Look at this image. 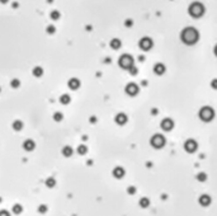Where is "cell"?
<instances>
[{
	"label": "cell",
	"instance_id": "9c48e42d",
	"mask_svg": "<svg viewBox=\"0 0 217 216\" xmlns=\"http://www.w3.org/2000/svg\"><path fill=\"white\" fill-rule=\"evenodd\" d=\"M126 93H127L128 95H131V97L136 95V94L138 93V85L135 84V83L127 84V85H126Z\"/></svg>",
	"mask_w": 217,
	"mask_h": 216
},
{
	"label": "cell",
	"instance_id": "8fae6325",
	"mask_svg": "<svg viewBox=\"0 0 217 216\" xmlns=\"http://www.w3.org/2000/svg\"><path fill=\"white\" fill-rule=\"evenodd\" d=\"M69 88L70 89H72V90H76L79 86H80V80L79 79H76V78H71L70 80H69Z\"/></svg>",
	"mask_w": 217,
	"mask_h": 216
},
{
	"label": "cell",
	"instance_id": "ba28073f",
	"mask_svg": "<svg viewBox=\"0 0 217 216\" xmlns=\"http://www.w3.org/2000/svg\"><path fill=\"white\" fill-rule=\"evenodd\" d=\"M160 126L164 131H171L173 127H174V122H173L171 118H164V120L161 121Z\"/></svg>",
	"mask_w": 217,
	"mask_h": 216
},
{
	"label": "cell",
	"instance_id": "4316f807",
	"mask_svg": "<svg viewBox=\"0 0 217 216\" xmlns=\"http://www.w3.org/2000/svg\"><path fill=\"white\" fill-rule=\"evenodd\" d=\"M13 211H14V214H20L22 212V206H20V205H14Z\"/></svg>",
	"mask_w": 217,
	"mask_h": 216
},
{
	"label": "cell",
	"instance_id": "52a82bcc",
	"mask_svg": "<svg viewBox=\"0 0 217 216\" xmlns=\"http://www.w3.org/2000/svg\"><path fill=\"white\" fill-rule=\"evenodd\" d=\"M138 46H140L141 50L149 51L151 47H153V41H151V38H149V37H144V38H141V39H140Z\"/></svg>",
	"mask_w": 217,
	"mask_h": 216
},
{
	"label": "cell",
	"instance_id": "ffe728a7",
	"mask_svg": "<svg viewBox=\"0 0 217 216\" xmlns=\"http://www.w3.org/2000/svg\"><path fill=\"white\" fill-rule=\"evenodd\" d=\"M55 184H56V182H55V179H53V178H48V179L46 180V186H47L48 188L55 187Z\"/></svg>",
	"mask_w": 217,
	"mask_h": 216
},
{
	"label": "cell",
	"instance_id": "4fadbf2b",
	"mask_svg": "<svg viewBox=\"0 0 217 216\" xmlns=\"http://www.w3.org/2000/svg\"><path fill=\"white\" fill-rule=\"evenodd\" d=\"M113 176L116 177V178H122L123 176H124V169L122 168V167H116L114 169H113Z\"/></svg>",
	"mask_w": 217,
	"mask_h": 216
},
{
	"label": "cell",
	"instance_id": "8992f818",
	"mask_svg": "<svg viewBox=\"0 0 217 216\" xmlns=\"http://www.w3.org/2000/svg\"><path fill=\"white\" fill-rule=\"evenodd\" d=\"M197 147H198V144H197V141L196 140H193V139H188L186 143H184V149H186V151L187 153H194V151L197 150Z\"/></svg>",
	"mask_w": 217,
	"mask_h": 216
},
{
	"label": "cell",
	"instance_id": "836d02e7",
	"mask_svg": "<svg viewBox=\"0 0 217 216\" xmlns=\"http://www.w3.org/2000/svg\"><path fill=\"white\" fill-rule=\"evenodd\" d=\"M131 24H132L131 20H127V22H126V26H131Z\"/></svg>",
	"mask_w": 217,
	"mask_h": 216
},
{
	"label": "cell",
	"instance_id": "484cf974",
	"mask_svg": "<svg viewBox=\"0 0 217 216\" xmlns=\"http://www.w3.org/2000/svg\"><path fill=\"white\" fill-rule=\"evenodd\" d=\"M51 18L52 19H59V17H60V13L57 12V10H53V12H51Z\"/></svg>",
	"mask_w": 217,
	"mask_h": 216
},
{
	"label": "cell",
	"instance_id": "f546056e",
	"mask_svg": "<svg viewBox=\"0 0 217 216\" xmlns=\"http://www.w3.org/2000/svg\"><path fill=\"white\" fill-rule=\"evenodd\" d=\"M141 205H142V206H147V205H149V201H147L146 198H142V200H141Z\"/></svg>",
	"mask_w": 217,
	"mask_h": 216
},
{
	"label": "cell",
	"instance_id": "d6986e66",
	"mask_svg": "<svg viewBox=\"0 0 217 216\" xmlns=\"http://www.w3.org/2000/svg\"><path fill=\"white\" fill-rule=\"evenodd\" d=\"M13 128L15 130V131H20V130L23 128V122L19 121V120L14 121V122H13Z\"/></svg>",
	"mask_w": 217,
	"mask_h": 216
},
{
	"label": "cell",
	"instance_id": "3957f363",
	"mask_svg": "<svg viewBox=\"0 0 217 216\" xmlns=\"http://www.w3.org/2000/svg\"><path fill=\"white\" fill-rule=\"evenodd\" d=\"M188 12H189V14H190L193 18H199V17L204 13V8H203V5H202L201 3H193V4L189 6Z\"/></svg>",
	"mask_w": 217,
	"mask_h": 216
},
{
	"label": "cell",
	"instance_id": "2e32d148",
	"mask_svg": "<svg viewBox=\"0 0 217 216\" xmlns=\"http://www.w3.org/2000/svg\"><path fill=\"white\" fill-rule=\"evenodd\" d=\"M70 101H71V98H70L69 94H62V95L60 97V103H61V104H69Z\"/></svg>",
	"mask_w": 217,
	"mask_h": 216
},
{
	"label": "cell",
	"instance_id": "7402d4cb",
	"mask_svg": "<svg viewBox=\"0 0 217 216\" xmlns=\"http://www.w3.org/2000/svg\"><path fill=\"white\" fill-rule=\"evenodd\" d=\"M86 151H88V149H86V146H84V145H80V146L78 147V153L81 154V155L86 154Z\"/></svg>",
	"mask_w": 217,
	"mask_h": 216
},
{
	"label": "cell",
	"instance_id": "d4e9b609",
	"mask_svg": "<svg viewBox=\"0 0 217 216\" xmlns=\"http://www.w3.org/2000/svg\"><path fill=\"white\" fill-rule=\"evenodd\" d=\"M10 85H12L13 88H18V86L20 85V81H19L18 79H13L12 81H10Z\"/></svg>",
	"mask_w": 217,
	"mask_h": 216
},
{
	"label": "cell",
	"instance_id": "9a60e30c",
	"mask_svg": "<svg viewBox=\"0 0 217 216\" xmlns=\"http://www.w3.org/2000/svg\"><path fill=\"white\" fill-rule=\"evenodd\" d=\"M61 153H62V155H63V156L69 158V156H71V155H72V149H71V146H65V147L61 150Z\"/></svg>",
	"mask_w": 217,
	"mask_h": 216
},
{
	"label": "cell",
	"instance_id": "e575fe53",
	"mask_svg": "<svg viewBox=\"0 0 217 216\" xmlns=\"http://www.w3.org/2000/svg\"><path fill=\"white\" fill-rule=\"evenodd\" d=\"M128 189H129V192H131V193H133V192H135V191H133V189H135L133 187H131V188H128Z\"/></svg>",
	"mask_w": 217,
	"mask_h": 216
},
{
	"label": "cell",
	"instance_id": "277c9868",
	"mask_svg": "<svg viewBox=\"0 0 217 216\" xmlns=\"http://www.w3.org/2000/svg\"><path fill=\"white\" fill-rule=\"evenodd\" d=\"M118 64H119V66H121L122 69L129 70V69L133 66V59L129 56V55H127V53H124V55H122L121 57H119Z\"/></svg>",
	"mask_w": 217,
	"mask_h": 216
},
{
	"label": "cell",
	"instance_id": "7c38bea8",
	"mask_svg": "<svg viewBox=\"0 0 217 216\" xmlns=\"http://www.w3.org/2000/svg\"><path fill=\"white\" fill-rule=\"evenodd\" d=\"M114 120H116V122H117L118 125H124V123L127 122L128 118H127V116H126L124 113H118V114L116 116Z\"/></svg>",
	"mask_w": 217,
	"mask_h": 216
},
{
	"label": "cell",
	"instance_id": "603a6c76",
	"mask_svg": "<svg viewBox=\"0 0 217 216\" xmlns=\"http://www.w3.org/2000/svg\"><path fill=\"white\" fill-rule=\"evenodd\" d=\"M201 203L202 205H208L210 203V197L206 196V194H204V196H202L201 197Z\"/></svg>",
	"mask_w": 217,
	"mask_h": 216
},
{
	"label": "cell",
	"instance_id": "e0dca14e",
	"mask_svg": "<svg viewBox=\"0 0 217 216\" xmlns=\"http://www.w3.org/2000/svg\"><path fill=\"white\" fill-rule=\"evenodd\" d=\"M121 45H122V43H121V41H119L118 38H113L111 41V47L114 48V50H118L119 47H121Z\"/></svg>",
	"mask_w": 217,
	"mask_h": 216
},
{
	"label": "cell",
	"instance_id": "7a4b0ae2",
	"mask_svg": "<svg viewBox=\"0 0 217 216\" xmlns=\"http://www.w3.org/2000/svg\"><path fill=\"white\" fill-rule=\"evenodd\" d=\"M215 116V112L211 107H202L199 111V118L204 122H210L212 121V118Z\"/></svg>",
	"mask_w": 217,
	"mask_h": 216
},
{
	"label": "cell",
	"instance_id": "f1b7e54d",
	"mask_svg": "<svg viewBox=\"0 0 217 216\" xmlns=\"http://www.w3.org/2000/svg\"><path fill=\"white\" fill-rule=\"evenodd\" d=\"M47 32H48V33H53V32H55V27H53V26H48L47 27Z\"/></svg>",
	"mask_w": 217,
	"mask_h": 216
},
{
	"label": "cell",
	"instance_id": "6da1fadb",
	"mask_svg": "<svg viewBox=\"0 0 217 216\" xmlns=\"http://www.w3.org/2000/svg\"><path fill=\"white\" fill-rule=\"evenodd\" d=\"M180 38H182V41L186 43V45H194V43L198 41V38H199V33H198V31L196 28L187 27V28L183 29L182 35H180Z\"/></svg>",
	"mask_w": 217,
	"mask_h": 216
},
{
	"label": "cell",
	"instance_id": "5bb4252c",
	"mask_svg": "<svg viewBox=\"0 0 217 216\" xmlns=\"http://www.w3.org/2000/svg\"><path fill=\"white\" fill-rule=\"evenodd\" d=\"M154 72L156 75H162L165 72V66H164V64H156L155 66H154Z\"/></svg>",
	"mask_w": 217,
	"mask_h": 216
},
{
	"label": "cell",
	"instance_id": "8d00e7d4",
	"mask_svg": "<svg viewBox=\"0 0 217 216\" xmlns=\"http://www.w3.org/2000/svg\"><path fill=\"white\" fill-rule=\"evenodd\" d=\"M0 92H1V89H0Z\"/></svg>",
	"mask_w": 217,
	"mask_h": 216
},
{
	"label": "cell",
	"instance_id": "1f68e13d",
	"mask_svg": "<svg viewBox=\"0 0 217 216\" xmlns=\"http://www.w3.org/2000/svg\"><path fill=\"white\" fill-rule=\"evenodd\" d=\"M0 216H10V215H9V212H8V211L3 210V211H0Z\"/></svg>",
	"mask_w": 217,
	"mask_h": 216
},
{
	"label": "cell",
	"instance_id": "44dd1931",
	"mask_svg": "<svg viewBox=\"0 0 217 216\" xmlns=\"http://www.w3.org/2000/svg\"><path fill=\"white\" fill-rule=\"evenodd\" d=\"M62 118H63V116H62V113H61V112H56L55 114H53V120L57 121V122L62 121Z\"/></svg>",
	"mask_w": 217,
	"mask_h": 216
},
{
	"label": "cell",
	"instance_id": "5b68a950",
	"mask_svg": "<svg viewBox=\"0 0 217 216\" xmlns=\"http://www.w3.org/2000/svg\"><path fill=\"white\" fill-rule=\"evenodd\" d=\"M150 143L155 149H160V147H162L165 145V137L162 135H160V134H155L153 137H151Z\"/></svg>",
	"mask_w": 217,
	"mask_h": 216
},
{
	"label": "cell",
	"instance_id": "30bf717a",
	"mask_svg": "<svg viewBox=\"0 0 217 216\" xmlns=\"http://www.w3.org/2000/svg\"><path fill=\"white\" fill-rule=\"evenodd\" d=\"M36 147V143L33 141V140H31V139H27L26 141L23 143V149L26 151H32V150H34Z\"/></svg>",
	"mask_w": 217,
	"mask_h": 216
},
{
	"label": "cell",
	"instance_id": "ac0fdd59",
	"mask_svg": "<svg viewBox=\"0 0 217 216\" xmlns=\"http://www.w3.org/2000/svg\"><path fill=\"white\" fill-rule=\"evenodd\" d=\"M32 74H33L36 78H41L42 74H43V69L39 68V66H36V68L33 69V71H32Z\"/></svg>",
	"mask_w": 217,
	"mask_h": 216
},
{
	"label": "cell",
	"instance_id": "d6a6232c",
	"mask_svg": "<svg viewBox=\"0 0 217 216\" xmlns=\"http://www.w3.org/2000/svg\"><path fill=\"white\" fill-rule=\"evenodd\" d=\"M46 211V206H39V212H45Z\"/></svg>",
	"mask_w": 217,
	"mask_h": 216
},
{
	"label": "cell",
	"instance_id": "cb8c5ba5",
	"mask_svg": "<svg viewBox=\"0 0 217 216\" xmlns=\"http://www.w3.org/2000/svg\"><path fill=\"white\" fill-rule=\"evenodd\" d=\"M206 178H207V174H206V173H198L197 174V179L201 180V182L206 180Z\"/></svg>",
	"mask_w": 217,
	"mask_h": 216
},
{
	"label": "cell",
	"instance_id": "d590c367",
	"mask_svg": "<svg viewBox=\"0 0 217 216\" xmlns=\"http://www.w3.org/2000/svg\"><path fill=\"white\" fill-rule=\"evenodd\" d=\"M215 55L217 56V45H216V47H215Z\"/></svg>",
	"mask_w": 217,
	"mask_h": 216
},
{
	"label": "cell",
	"instance_id": "4dcf8cb0",
	"mask_svg": "<svg viewBox=\"0 0 217 216\" xmlns=\"http://www.w3.org/2000/svg\"><path fill=\"white\" fill-rule=\"evenodd\" d=\"M129 72H131L132 75H135V74H137V69H136L135 66H132L131 69H129Z\"/></svg>",
	"mask_w": 217,
	"mask_h": 216
},
{
	"label": "cell",
	"instance_id": "83f0119b",
	"mask_svg": "<svg viewBox=\"0 0 217 216\" xmlns=\"http://www.w3.org/2000/svg\"><path fill=\"white\" fill-rule=\"evenodd\" d=\"M211 86H212L213 89H217V79H213L211 81Z\"/></svg>",
	"mask_w": 217,
	"mask_h": 216
}]
</instances>
